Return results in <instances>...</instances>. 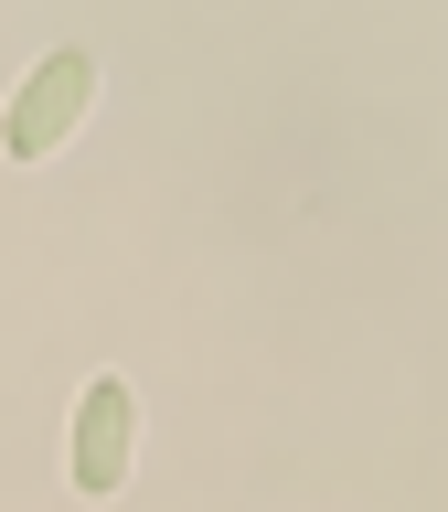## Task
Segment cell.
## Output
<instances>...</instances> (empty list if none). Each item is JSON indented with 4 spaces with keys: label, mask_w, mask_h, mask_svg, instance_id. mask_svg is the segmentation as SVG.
<instances>
[{
    "label": "cell",
    "mask_w": 448,
    "mask_h": 512,
    "mask_svg": "<svg viewBox=\"0 0 448 512\" xmlns=\"http://www.w3.org/2000/svg\"><path fill=\"white\" fill-rule=\"evenodd\" d=\"M96 107V54L86 43H54V54L22 75V96H11V118H0V150L11 160H54L64 139H75V118Z\"/></svg>",
    "instance_id": "cell-1"
},
{
    "label": "cell",
    "mask_w": 448,
    "mask_h": 512,
    "mask_svg": "<svg viewBox=\"0 0 448 512\" xmlns=\"http://www.w3.org/2000/svg\"><path fill=\"white\" fill-rule=\"evenodd\" d=\"M128 448H139V395L118 374H96L75 395V427H64V480H75V502H107L128 480Z\"/></svg>",
    "instance_id": "cell-2"
}]
</instances>
